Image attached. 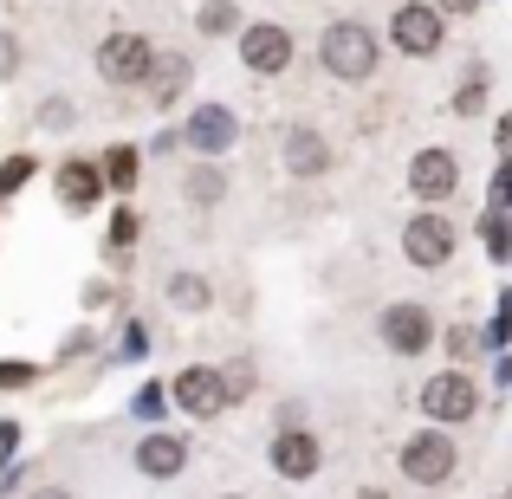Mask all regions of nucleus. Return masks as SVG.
Wrapping results in <instances>:
<instances>
[{
	"label": "nucleus",
	"mask_w": 512,
	"mask_h": 499,
	"mask_svg": "<svg viewBox=\"0 0 512 499\" xmlns=\"http://www.w3.org/2000/svg\"><path fill=\"white\" fill-rule=\"evenodd\" d=\"M389 46H396L402 59H435V52L448 46V20H441L435 0H396V13H389Z\"/></svg>",
	"instance_id": "0eeeda50"
},
{
	"label": "nucleus",
	"mask_w": 512,
	"mask_h": 499,
	"mask_svg": "<svg viewBox=\"0 0 512 499\" xmlns=\"http://www.w3.org/2000/svg\"><path fill=\"white\" fill-rule=\"evenodd\" d=\"M143 85H150V104H156V111H169V104L188 91V59H182V52H156V65H150V78H143Z\"/></svg>",
	"instance_id": "f3484780"
},
{
	"label": "nucleus",
	"mask_w": 512,
	"mask_h": 499,
	"mask_svg": "<svg viewBox=\"0 0 512 499\" xmlns=\"http://www.w3.org/2000/svg\"><path fill=\"white\" fill-rule=\"evenodd\" d=\"M266 461H273V474H279V480H312L318 467H325V441H318L305 422H292V428H279V435H273Z\"/></svg>",
	"instance_id": "ddd939ff"
},
{
	"label": "nucleus",
	"mask_w": 512,
	"mask_h": 499,
	"mask_svg": "<svg viewBox=\"0 0 512 499\" xmlns=\"http://www.w3.org/2000/svg\"><path fill=\"white\" fill-rule=\"evenodd\" d=\"M98 195H104V175L91 156H72V163H59V208L65 214H91L98 208Z\"/></svg>",
	"instance_id": "2eb2a0df"
},
{
	"label": "nucleus",
	"mask_w": 512,
	"mask_h": 499,
	"mask_svg": "<svg viewBox=\"0 0 512 499\" xmlns=\"http://www.w3.org/2000/svg\"><path fill=\"white\" fill-rule=\"evenodd\" d=\"M182 143L195 150V163H208V156H227L240 143V117L227 111V104H195L182 124Z\"/></svg>",
	"instance_id": "9b49d317"
},
{
	"label": "nucleus",
	"mask_w": 512,
	"mask_h": 499,
	"mask_svg": "<svg viewBox=\"0 0 512 499\" xmlns=\"http://www.w3.org/2000/svg\"><path fill=\"white\" fill-rule=\"evenodd\" d=\"M195 26H201V33H208V39H227V33H240V26H247V20H240V7H234V0H201Z\"/></svg>",
	"instance_id": "6ab92c4d"
},
{
	"label": "nucleus",
	"mask_w": 512,
	"mask_h": 499,
	"mask_svg": "<svg viewBox=\"0 0 512 499\" xmlns=\"http://www.w3.org/2000/svg\"><path fill=\"white\" fill-rule=\"evenodd\" d=\"M415 409L428 415V428H467L480 415V383L474 370H461V363H448V370H435L422 389H415Z\"/></svg>",
	"instance_id": "f03ea898"
},
{
	"label": "nucleus",
	"mask_w": 512,
	"mask_h": 499,
	"mask_svg": "<svg viewBox=\"0 0 512 499\" xmlns=\"http://www.w3.org/2000/svg\"><path fill=\"white\" fill-rule=\"evenodd\" d=\"M441 7H474V0H441Z\"/></svg>",
	"instance_id": "2f4dec72"
},
{
	"label": "nucleus",
	"mask_w": 512,
	"mask_h": 499,
	"mask_svg": "<svg viewBox=\"0 0 512 499\" xmlns=\"http://www.w3.org/2000/svg\"><path fill=\"white\" fill-rule=\"evenodd\" d=\"M26 175H33V163H26V156H13V163L0 169V195H13V188H20Z\"/></svg>",
	"instance_id": "393cba45"
},
{
	"label": "nucleus",
	"mask_w": 512,
	"mask_h": 499,
	"mask_svg": "<svg viewBox=\"0 0 512 499\" xmlns=\"http://www.w3.org/2000/svg\"><path fill=\"white\" fill-rule=\"evenodd\" d=\"M214 499H253V493H214Z\"/></svg>",
	"instance_id": "7c9ffc66"
},
{
	"label": "nucleus",
	"mask_w": 512,
	"mask_h": 499,
	"mask_svg": "<svg viewBox=\"0 0 512 499\" xmlns=\"http://www.w3.org/2000/svg\"><path fill=\"white\" fill-rule=\"evenodd\" d=\"M376 65H383V39H376V26L350 20V13L325 20V33H318V72L338 78V85H370Z\"/></svg>",
	"instance_id": "f257e3e1"
},
{
	"label": "nucleus",
	"mask_w": 512,
	"mask_h": 499,
	"mask_svg": "<svg viewBox=\"0 0 512 499\" xmlns=\"http://www.w3.org/2000/svg\"><path fill=\"white\" fill-rule=\"evenodd\" d=\"M474 344H480V337L467 331V325H454V331H448V350H454V357H474Z\"/></svg>",
	"instance_id": "bb28decb"
},
{
	"label": "nucleus",
	"mask_w": 512,
	"mask_h": 499,
	"mask_svg": "<svg viewBox=\"0 0 512 499\" xmlns=\"http://www.w3.org/2000/svg\"><path fill=\"white\" fill-rule=\"evenodd\" d=\"M169 396H175V409L195 415V422L227 415V389H221V370H214V363H182V370L169 376Z\"/></svg>",
	"instance_id": "9d476101"
},
{
	"label": "nucleus",
	"mask_w": 512,
	"mask_h": 499,
	"mask_svg": "<svg viewBox=\"0 0 512 499\" xmlns=\"http://www.w3.org/2000/svg\"><path fill=\"white\" fill-rule=\"evenodd\" d=\"M26 499H78V493H72V487H33Z\"/></svg>",
	"instance_id": "c756f323"
},
{
	"label": "nucleus",
	"mask_w": 512,
	"mask_h": 499,
	"mask_svg": "<svg viewBox=\"0 0 512 499\" xmlns=\"http://www.w3.org/2000/svg\"><path fill=\"white\" fill-rule=\"evenodd\" d=\"M396 467L415 487H448V480L461 474V441H454L448 428H415V435H402Z\"/></svg>",
	"instance_id": "7ed1b4c3"
},
{
	"label": "nucleus",
	"mask_w": 512,
	"mask_h": 499,
	"mask_svg": "<svg viewBox=\"0 0 512 499\" xmlns=\"http://www.w3.org/2000/svg\"><path fill=\"white\" fill-rule=\"evenodd\" d=\"M454 247H461L454 214L422 208V214H409V221H402V260H409L415 273H441V266L454 260Z\"/></svg>",
	"instance_id": "39448f33"
},
{
	"label": "nucleus",
	"mask_w": 512,
	"mask_h": 499,
	"mask_svg": "<svg viewBox=\"0 0 512 499\" xmlns=\"http://www.w3.org/2000/svg\"><path fill=\"white\" fill-rule=\"evenodd\" d=\"M130 240H137V214H117V221H111V247H130Z\"/></svg>",
	"instance_id": "a878e982"
},
{
	"label": "nucleus",
	"mask_w": 512,
	"mask_h": 499,
	"mask_svg": "<svg viewBox=\"0 0 512 499\" xmlns=\"http://www.w3.org/2000/svg\"><path fill=\"white\" fill-rule=\"evenodd\" d=\"M26 376H33L26 363H0V383H26Z\"/></svg>",
	"instance_id": "c85d7f7f"
},
{
	"label": "nucleus",
	"mask_w": 512,
	"mask_h": 499,
	"mask_svg": "<svg viewBox=\"0 0 512 499\" xmlns=\"http://www.w3.org/2000/svg\"><path fill=\"white\" fill-rule=\"evenodd\" d=\"M487 253L512 260V214H487Z\"/></svg>",
	"instance_id": "4be33fe9"
},
{
	"label": "nucleus",
	"mask_w": 512,
	"mask_h": 499,
	"mask_svg": "<svg viewBox=\"0 0 512 499\" xmlns=\"http://www.w3.org/2000/svg\"><path fill=\"white\" fill-rule=\"evenodd\" d=\"M253 383H260V370H253V363H221V389H227V409H234V402H247V396H253Z\"/></svg>",
	"instance_id": "aec40b11"
},
{
	"label": "nucleus",
	"mask_w": 512,
	"mask_h": 499,
	"mask_svg": "<svg viewBox=\"0 0 512 499\" xmlns=\"http://www.w3.org/2000/svg\"><path fill=\"white\" fill-rule=\"evenodd\" d=\"M98 175H104L111 188H130V175H137V150H111V156L98 163Z\"/></svg>",
	"instance_id": "412c9836"
},
{
	"label": "nucleus",
	"mask_w": 512,
	"mask_h": 499,
	"mask_svg": "<svg viewBox=\"0 0 512 499\" xmlns=\"http://www.w3.org/2000/svg\"><path fill=\"white\" fill-rule=\"evenodd\" d=\"M91 65H98V78L111 91H137L143 78H150V65H156V46H150V33H137V26H117V33L98 39Z\"/></svg>",
	"instance_id": "20e7f679"
},
{
	"label": "nucleus",
	"mask_w": 512,
	"mask_h": 499,
	"mask_svg": "<svg viewBox=\"0 0 512 499\" xmlns=\"http://www.w3.org/2000/svg\"><path fill=\"white\" fill-rule=\"evenodd\" d=\"M292 59H299L292 26H279V20H247L240 26V65H247L253 78H286Z\"/></svg>",
	"instance_id": "1a4fd4ad"
},
{
	"label": "nucleus",
	"mask_w": 512,
	"mask_h": 499,
	"mask_svg": "<svg viewBox=\"0 0 512 499\" xmlns=\"http://www.w3.org/2000/svg\"><path fill=\"white\" fill-rule=\"evenodd\" d=\"M182 201H188V208H221V201H227V169L221 163H188Z\"/></svg>",
	"instance_id": "a211bd4d"
},
{
	"label": "nucleus",
	"mask_w": 512,
	"mask_h": 499,
	"mask_svg": "<svg viewBox=\"0 0 512 499\" xmlns=\"http://www.w3.org/2000/svg\"><path fill=\"white\" fill-rule=\"evenodd\" d=\"M493 143H500V163H512V111L500 117V130H493Z\"/></svg>",
	"instance_id": "cd10ccee"
},
{
	"label": "nucleus",
	"mask_w": 512,
	"mask_h": 499,
	"mask_svg": "<svg viewBox=\"0 0 512 499\" xmlns=\"http://www.w3.org/2000/svg\"><path fill=\"white\" fill-rule=\"evenodd\" d=\"M130 467H137L143 480H182V467H188V441H182V435H169V428H156V435H143V441H137Z\"/></svg>",
	"instance_id": "4468645a"
},
{
	"label": "nucleus",
	"mask_w": 512,
	"mask_h": 499,
	"mask_svg": "<svg viewBox=\"0 0 512 499\" xmlns=\"http://www.w3.org/2000/svg\"><path fill=\"white\" fill-rule=\"evenodd\" d=\"M493 214H512V163L493 169Z\"/></svg>",
	"instance_id": "b1692460"
},
{
	"label": "nucleus",
	"mask_w": 512,
	"mask_h": 499,
	"mask_svg": "<svg viewBox=\"0 0 512 499\" xmlns=\"http://www.w3.org/2000/svg\"><path fill=\"white\" fill-rule=\"evenodd\" d=\"M20 65H26V52H20V39L7 33V26H0V85H13V78H20Z\"/></svg>",
	"instance_id": "5701e85b"
},
{
	"label": "nucleus",
	"mask_w": 512,
	"mask_h": 499,
	"mask_svg": "<svg viewBox=\"0 0 512 499\" xmlns=\"http://www.w3.org/2000/svg\"><path fill=\"white\" fill-rule=\"evenodd\" d=\"M435 337H441L435 312H428L422 299H389L383 312H376V344H383L389 357H422Z\"/></svg>",
	"instance_id": "6e6552de"
},
{
	"label": "nucleus",
	"mask_w": 512,
	"mask_h": 499,
	"mask_svg": "<svg viewBox=\"0 0 512 499\" xmlns=\"http://www.w3.org/2000/svg\"><path fill=\"white\" fill-rule=\"evenodd\" d=\"M279 163H286L292 182H318V175H331L338 150H331V137H325L318 124H292L286 143H279Z\"/></svg>",
	"instance_id": "f8f14e48"
},
{
	"label": "nucleus",
	"mask_w": 512,
	"mask_h": 499,
	"mask_svg": "<svg viewBox=\"0 0 512 499\" xmlns=\"http://www.w3.org/2000/svg\"><path fill=\"white\" fill-rule=\"evenodd\" d=\"M163 299L175 305V312H214V279L208 273H195V266H175V273L163 279Z\"/></svg>",
	"instance_id": "dca6fc26"
},
{
	"label": "nucleus",
	"mask_w": 512,
	"mask_h": 499,
	"mask_svg": "<svg viewBox=\"0 0 512 499\" xmlns=\"http://www.w3.org/2000/svg\"><path fill=\"white\" fill-rule=\"evenodd\" d=\"M402 188H409L422 208H448V201L461 195V156H454L448 143H428V150H415L409 169H402Z\"/></svg>",
	"instance_id": "423d86ee"
}]
</instances>
